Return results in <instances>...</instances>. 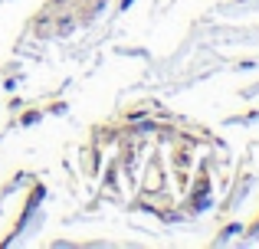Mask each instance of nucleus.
<instances>
[{
  "label": "nucleus",
  "mask_w": 259,
  "mask_h": 249,
  "mask_svg": "<svg viewBox=\"0 0 259 249\" xmlns=\"http://www.w3.org/2000/svg\"><path fill=\"white\" fill-rule=\"evenodd\" d=\"M39 122V112H30V115H23V125H36Z\"/></svg>",
  "instance_id": "1"
},
{
  "label": "nucleus",
  "mask_w": 259,
  "mask_h": 249,
  "mask_svg": "<svg viewBox=\"0 0 259 249\" xmlns=\"http://www.w3.org/2000/svg\"><path fill=\"white\" fill-rule=\"evenodd\" d=\"M135 4V0H121V7H125V10H128V7H132Z\"/></svg>",
  "instance_id": "2"
}]
</instances>
